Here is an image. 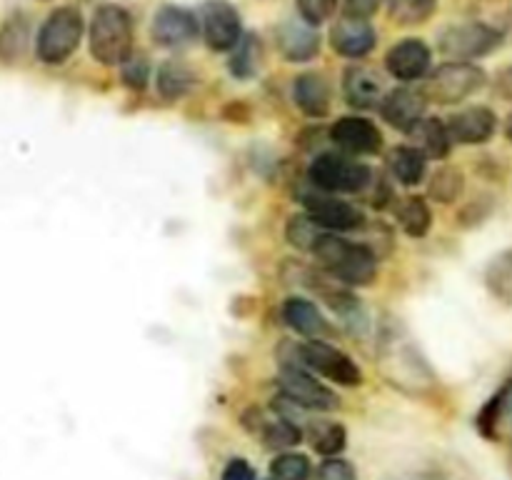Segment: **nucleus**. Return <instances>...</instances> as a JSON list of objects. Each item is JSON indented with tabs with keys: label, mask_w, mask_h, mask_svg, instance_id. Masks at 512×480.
Segmentation results:
<instances>
[{
	"label": "nucleus",
	"mask_w": 512,
	"mask_h": 480,
	"mask_svg": "<svg viewBox=\"0 0 512 480\" xmlns=\"http://www.w3.org/2000/svg\"><path fill=\"white\" fill-rule=\"evenodd\" d=\"M313 255L335 280L345 285L365 288L378 275V258H375L373 250L365 248V245L350 243L345 238H338V235L325 233L318 248L313 250Z\"/></svg>",
	"instance_id": "nucleus-1"
},
{
	"label": "nucleus",
	"mask_w": 512,
	"mask_h": 480,
	"mask_svg": "<svg viewBox=\"0 0 512 480\" xmlns=\"http://www.w3.org/2000/svg\"><path fill=\"white\" fill-rule=\"evenodd\" d=\"M133 50V20L118 5L95 10L90 23V53L100 65H123Z\"/></svg>",
	"instance_id": "nucleus-2"
},
{
	"label": "nucleus",
	"mask_w": 512,
	"mask_h": 480,
	"mask_svg": "<svg viewBox=\"0 0 512 480\" xmlns=\"http://www.w3.org/2000/svg\"><path fill=\"white\" fill-rule=\"evenodd\" d=\"M83 38V15L78 8H58L48 15L38 33V58L45 65H60L78 50Z\"/></svg>",
	"instance_id": "nucleus-3"
},
{
	"label": "nucleus",
	"mask_w": 512,
	"mask_h": 480,
	"mask_svg": "<svg viewBox=\"0 0 512 480\" xmlns=\"http://www.w3.org/2000/svg\"><path fill=\"white\" fill-rule=\"evenodd\" d=\"M308 178L325 193H363L373 183V170L345 155L323 153L310 163Z\"/></svg>",
	"instance_id": "nucleus-4"
},
{
	"label": "nucleus",
	"mask_w": 512,
	"mask_h": 480,
	"mask_svg": "<svg viewBox=\"0 0 512 480\" xmlns=\"http://www.w3.org/2000/svg\"><path fill=\"white\" fill-rule=\"evenodd\" d=\"M485 70L473 63H445L430 75L425 85V98L440 105L463 103L485 85Z\"/></svg>",
	"instance_id": "nucleus-5"
},
{
	"label": "nucleus",
	"mask_w": 512,
	"mask_h": 480,
	"mask_svg": "<svg viewBox=\"0 0 512 480\" xmlns=\"http://www.w3.org/2000/svg\"><path fill=\"white\" fill-rule=\"evenodd\" d=\"M500 40L503 35L485 23L453 25L440 35V55L448 58L450 63H468V60L493 53Z\"/></svg>",
	"instance_id": "nucleus-6"
},
{
	"label": "nucleus",
	"mask_w": 512,
	"mask_h": 480,
	"mask_svg": "<svg viewBox=\"0 0 512 480\" xmlns=\"http://www.w3.org/2000/svg\"><path fill=\"white\" fill-rule=\"evenodd\" d=\"M298 353L303 358L305 368L325 375L333 383L348 385V388L363 383V370L353 363V358L345 355L343 350L328 345L325 340H310V343L300 345Z\"/></svg>",
	"instance_id": "nucleus-7"
},
{
	"label": "nucleus",
	"mask_w": 512,
	"mask_h": 480,
	"mask_svg": "<svg viewBox=\"0 0 512 480\" xmlns=\"http://www.w3.org/2000/svg\"><path fill=\"white\" fill-rule=\"evenodd\" d=\"M278 385L285 398H290L295 405H300L305 410H320V413H325V410H335L340 405L338 395L328 385L320 383L318 378L305 373L300 365H285L278 378Z\"/></svg>",
	"instance_id": "nucleus-8"
},
{
	"label": "nucleus",
	"mask_w": 512,
	"mask_h": 480,
	"mask_svg": "<svg viewBox=\"0 0 512 480\" xmlns=\"http://www.w3.org/2000/svg\"><path fill=\"white\" fill-rule=\"evenodd\" d=\"M200 33L213 50H235L243 40L240 13L225 0H208L200 8Z\"/></svg>",
	"instance_id": "nucleus-9"
},
{
	"label": "nucleus",
	"mask_w": 512,
	"mask_h": 480,
	"mask_svg": "<svg viewBox=\"0 0 512 480\" xmlns=\"http://www.w3.org/2000/svg\"><path fill=\"white\" fill-rule=\"evenodd\" d=\"M150 33H153V40L160 48L183 50L198 40L200 20L195 18L190 10L165 5V8H160L158 13H155Z\"/></svg>",
	"instance_id": "nucleus-10"
},
{
	"label": "nucleus",
	"mask_w": 512,
	"mask_h": 480,
	"mask_svg": "<svg viewBox=\"0 0 512 480\" xmlns=\"http://www.w3.org/2000/svg\"><path fill=\"white\" fill-rule=\"evenodd\" d=\"M303 205L310 218L323 230H358L365 225V215L358 205L338 200L333 195H303Z\"/></svg>",
	"instance_id": "nucleus-11"
},
{
	"label": "nucleus",
	"mask_w": 512,
	"mask_h": 480,
	"mask_svg": "<svg viewBox=\"0 0 512 480\" xmlns=\"http://www.w3.org/2000/svg\"><path fill=\"white\" fill-rule=\"evenodd\" d=\"M330 138L338 148L353 155H375L383 148V133L378 130V125L365 118H355V115L340 118L330 128Z\"/></svg>",
	"instance_id": "nucleus-12"
},
{
	"label": "nucleus",
	"mask_w": 512,
	"mask_h": 480,
	"mask_svg": "<svg viewBox=\"0 0 512 480\" xmlns=\"http://www.w3.org/2000/svg\"><path fill=\"white\" fill-rule=\"evenodd\" d=\"M425 93H415L410 88H395L380 100V115L388 125L403 133H413L425 115Z\"/></svg>",
	"instance_id": "nucleus-13"
},
{
	"label": "nucleus",
	"mask_w": 512,
	"mask_h": 480,
	"mask_svg": "<svg viewBox=\"0 0 512 480\" xmlns=\"http://www.w3.org/2000/svg\"><path fill=\"white\" fill-rule=\"evenodd\" d=\"M430 48L418 38H408L393 45L385 55V68L398 80H420L430 68Z\"/></svg>",
	"instance_id": "nucleus-14"
},
{
	"label": "nucleus",
	"mask_w": 512,
	"mask_h": 480,
	"mask_svg": "<svg viewBox=\"0 0 512 480\" xmlns=\"http://www.w3.org/2000/svg\"><path fill=\"white\" fill-rule=\"evenodd\" d=\"M495 125H498V118L490 108H468L455 113L453 118L448 120V133L450 140L460 145H480L488 143L495 133Z\"/></svg>",
	"instance_id": "nucleus-15"
},
{
	"label": "nucleus",
	"mask_w": 512,
	"mask_h": 480,
	"mask_svg": "<svg viewBox=\"0 0 512 480\" xmlns=\"http://www.w3.org/2000/svg\"><path fill=\"white\" fill-rule=\"evenodd\" d=\"M330 43L345 58H365L375 48V30L365 18L345 15L330 30Z\"/></svg>",
	"instance_id": "nucleus-16"
},
{
	"label": "nucleus",
	"mask_w": 512,
	"mask_h": 480,
	"mask_svg": "<svg viewBox=\"0 0 512 480\" xmlns=\"http://www.w3.org/2000/svg\"><path fill=\"white\" fill-rule=\"evenodd\" d=\"M343 93L353 108L370 110L383 100V83H380V75L368 65H350L345 70Z\"/></svg>",
	"instance_id": "nucleus-17"
},
{
	"label": "nucleus",
	"mask_w": 512,
	"mask_h": 480,
	"mask_svg": "<svg viewBox=\"0 0 512 480\" xmlns=\"http://www.w3.org/2000/svg\"><path fill=\"white\" fill-rule=\"evenodd\" d=\"M278 45L280 53L290 60V63H305V60H313L320 50V35L315 33L313 25L298 23H285L278 30Z\"/></svg>",
	"instance_id": "nucleus-18"
},
{
	"label": "nucleus",
	"mask_w": 512,
	"mask_h": 480,
	"mask_svg": "<svg viewBox=\"0 0 512 480\" xmlns=\"http://www.w3.org/2000/svg\"><path fill=\"white\" fill-rule=\"evenodd\" d=\"M295 103L310 118H325L330 113V100H333V93H330V83L325 80V75L318 73H305L300 78H295Z\"/></svg>",
	"instance_id": "nucleus-19"
},
{
	"label": "nucleus",
	"mask_w": 512,
	"mask_h": 480,
	"mask_svg": "<svg viewBox=\"0 0 512 480\" xmlns=\"http://www.w3.org/2000/svg\"><path fill=\"white\" fill-rule=\"evenodd\" d=\"M283 320L295 330V333L305 335V338L320 340L323 335L330 333L328 320L318 310V305L310 303L305 298H288L283 305Z\"/></svg>",
	"instance_id": "nucleus-20"
},
{
	"label": "nucleus",
	"mask_w": 512,
	"mask_h": 480,
	"mask_svg": "<svg viewBox=\"0 0 512 480\" xmlns=\"http://www.w3.org/2000/svg\"><path fill=\"white\" fill-rule=\"evenodd\" d=\"M198 83V75L193 73L190 65H185L183 60H168V63L160 65L158 70V93L165 100H178L185 98L190 90Z\"/></svg>",
	"instance_id": "nucleus-21"
},
{
	"label": "nucleus",
	"mask_w": 512,
	"mask_h": 480,
	"mask_svg": "<svg viewBox=\"0 0 512 480\" xmlns=\"http://www.w3.org/2000/svg\"><path fill=\"white\" fill-rule=\"evenodd\" d=\"M388 163L398 183L418 185L425 178V170H428V155L415 148V145H400L390 153Z\"/></svg>",
	"instance_id": "nucleus-22"
},
{
	"label": "nucleus",
	"mask_w": 512,
	"mask_h": 480,
	"mask_svg": "<svg viewBox=\"0 0 512 480\" xmlns=\"http://www.w3.org/2000/svg\"><path fill=\"white\" fill-rule=\"evenodd\" d=\"M415 138V148L423 150L428 158H445L450 153V133L448 125L440 123L438 118H423V123L410 133Z\"/></svg>",
	"instance_id": "nucleus-23"
},
{
	"label": "nucleus",
	"mask_w": 512,
	"mask_h": 480,
	"mask_svg": "<svg viewBox=\"0 0 512 480\" xmlns=\"http://www.w3.org/2000/svg\"><path fill=\"white\" fill-rule=\"evenodd\" d=\"M398 223L410 238H423L430 230V223H433V215H430L428 203L423 198H405L403 203L398 205Z\"/></svg>",
	"instance_id": "nucleus-24"
},
{
	"label": "nucleus",
	"mask_w": 512,
	"mask_h": 480,
	"mask_svg": "<svg viewBox=\"0 0 512 480\" xmlns=\"http://www.w3.org/2000/svg\"><path fill=\"white\" fill-rule=\"evenodd\" d=\"M310 445L313 450H318L320 455H328V458H335L345 450L348 445V433L340 423H313L308 430Z\"/></svg>",
	"instance_id": "nucleus-25"
},
{
	"label": "nucleus",
	"mask_w": 512,
	"mask_h": 480,
	"mask_svg": "<svg viewBox=\"0 0 512 480\" xmlns=\"http://www.w3.org/2000/svg\"><path fill=\"white\" fill-rule=\"evenodd\" d=\"M260 435H263L265 445L273 450L293 448L303 440L300 425L290 418H280V415L275 420H268V423H260Z\"/></svg>",
	"instance_id": "nucleus-26"
},
{
	"label": "nucleus",
	"mask_w": 512,
	"mask_h": 480,
	"mask_svg": "<svg viewBox=\"0 0 512 480\" xmlns=\"http://www.w3.org/2000/svg\"><path fill=\"white\" fill-rule=\"evenodd\" d=\"M438 8V0H388L390 20L398 25H420Z\"/></svg>",
	"instance_id": "nucleus-27"
},
{
	"label": "nucleus",
	"mask_w": 512,
	"mask_h": 480,
	"mask_svg": "<svg viewBox=\"0 0 512 480\" xmlns=\"http://www.w3.org/2000/svg\"><path fill=\"white\" fill-rule=\"evenodd\" d=\"M285 235H288L290 245L298 250H310L313 253L318 248V243L323 240V228L310 218L308 213L305 215H293L288 220V228H285Z\"/></svg>",
	"instance_id": "nucleus-28"
},
{
	"label": "nucleus",
	"mask_w": 512,
	"mask_h": 480,
	"mask_svg": "<svg viewBox=\"0 0 512 480\" xmlns=\"http://www.w3.org/2000/svg\"><path fill=\"white\" fill-rule=\"evenodd\" d=\"M313 465L308 455L283 453L270 463V480H310Z\"/></svg>",
	"instance_id": "nucleus-29"
},
{
	"label": "nucleus",
	"mask_w": 512,
	"mask_h": 480,
	"mask_svg": "<svg viewBox=\"0 0 512 480\" xmlns=\"http://www.w3.org/2000/svg\"><path fill=\"white\" fill-rule=\"evenodd\" d=\"M463 185V173H460L458 168L445 165V168H440L438 173L433 175V180H430V198H435L438 203H453V200H458L460 193H463Z\"/></svg>",
	"instance_id": "nucleus-30"
},
{
	"label": "nucleus",
	"mask_w": 512,
	"mask_h": 480,
	"mask_svg": "<svg viewBox=\"0 0 512 480\" xmlns=\"http://www.w3.org/2000/svg\"><path fill=\"white\" fill-rule=\"evenodd\" d=\"M260 68V43L255 40V35H245L243 40L235 48L233 60H230V70L238 78H250V75L258 73Z\"/></svg>",
	"instance_id": "nucleus-31"
},
{
	"label": "nucleus",
	"mask_w": 512,
	"mask_h": 480,
	"mask_svg": "<svg viewBox=\"0 0 512 480\" xmlns=\"http://www.w3.org/2000/svg\"><path fill=\"white\" fill-rule=\"evenodd\" d=\"M490 285H493L500 298L512 303V253L495 260V265L490 268Z\"/></svg>",
	"instance_id": "nucleus-32"
},
{
	"label": "nucleus",
	"mask_w": 512,
	"mask_h": 480,
	"mask_svg": "<svg viewBox=\"0 0 512 480\" xmlns=\"http://www.w3.org/2000/svg\"><path fill=\"white\" fill-rule=\"evenodd\" d=\"M338 8V0H298L300 18L308 25H320L330 18Z\"/></svg>",
	"instance_id": "nucleus-33"
},
{
	"label": "nucleus",
	"mask_w": 512,
	"mask_h": 480,
	"mask_svg": "<svg viewBox=\"0 0 512 480\" xmlns=\"http://www.w3.org/2000/svg\"><path fill=\"white\" fill-rule=\"evenodd\" d=\"M315 480H358L355 465L345 458H328L315 473Z\"/></svg>",
	"instance_id": "nucleus-34"
},
{
	"label": "nucleus",
	"mask_w": 512,
	"mask_h": 480,
	"mask_svg": "<svg viewBox=\"0 0 512 480\" xmlns=\"http://www.w3.org/2000/svg\"><path fill=\"white\" fill-rule=\"evenodd\" d=\"M148 75H150V65L143 55H138V58H128L123 63V80L125 85H130V88L143 90L145 83H148Z\"/></svg>",
	"instance_id": "nucleus-35"
},
{
	"label": "nucleus",
	"mask_w": 512,
	"mask_h": 480,
	"mask_svg": "<svg viewBox=\"0 0 512 480\" xmlns=\"http://www.w3.org/2000/svg\"><path fill=\"white\" fill-rule=\"evenodd\" d=\"M258 475H255L253 465L248 463L245 458H233L228 465H225L223 475H220V480H255Z\"/></svg>",
	"instance_id": "nucleus-36"
},
{
	"label": "nucleus",
	"mask_w": 512,
	"mask_h": 480,
	"mask_svg": "<svg viewBox=\"0 0 512 480\" xmlns=\"http://www.w3.org/2000/svg\"><path fill=\"white\" fill-rule=\"evenodd\" d=\"M343 3L348 15H353V18H370L383 0H343Z\"/></svg>",
	"instance_id": "nucleus-37"
},
{
	"label": "nucleus",
	"mask_w": 512,
	"mask_h": 480,
	"mask_svg": "<svg viewBox=\"0 0 512 480\" xmlns=\"http://www.w3.org/2000/svg\"><path fill=\"white\" fill-rule=\"evenodd\" d=\"M495 93L503 100H512V65L498 73V78H495Z\"/></svg>",
	"instance_id": "nucleus-38"
},
{
	"label": "nucleus",
	"mask_w": 512,
	"mask_h": 480,
	"mask_svg": "<svg viewBox=\"0 0 512 480\" xmlns=\"http://www.w3.org/2000/svg\"><path fill=\"white\" fill-rule=\"evenodd\" d=\"M505 135H508V140L512 143V113L508 115V123H505Z\"/></svg>",
	"instance_id": "nucleus-39"
}]
</instances>
